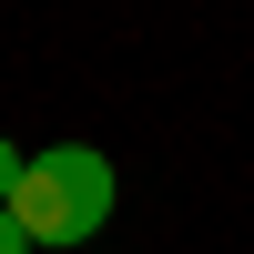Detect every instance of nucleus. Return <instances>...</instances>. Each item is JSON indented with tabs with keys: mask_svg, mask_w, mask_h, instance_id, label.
Returning a JSON list of instances; mask_svg holds the SVG:
<instances>
[{
	"mask_svg": "<svg viewBox=\"0 0 254 254\" xmlns=\"http://www.w3.org/2000/svg\"><path fill=\"white\" fill-rule=\"evenodd\" d=\"M10 224L41 244H92L102 224H112V163L92 153V142H51V153H31L20 163V183H10Z\"/></svg>",
	"mask_w": 254,
	"mask_h": 254,
	"instance_id": "1",
	"label": "nucleus"
},
{
	"mask_svg": "<svg viewBox=\"0 0 254 254\" xmlns=\"http://www.w3.org/2000/svg\"><path fill=\"white\" fill-rule=\"evenodd\" d=\"M20 163H31V153H10V132H0V203H10V183H20Z\"/></svg>",
	"mask_w": 254,
	"mask_h": 254,
	"instance_id": "2",
	"label": "nucleus"
},
{
	"mask_svg": "<svg viewBox=\"0 0 254 254\" xmlns=\"http://www.w3.org/2000/svg\"><path fill=\"white\" fill-rule=\"evenodd\" d=\"M0 254H31V234L10 224V203H0Z\"/></svg>",
	"mask_w": 254,
	"mask_h": 254,
	"instance_id": "3",
	"label": "nucleus"
}]
</instances>
